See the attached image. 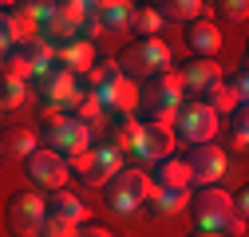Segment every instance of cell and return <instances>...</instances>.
<instances>
[{
    "label": "cell",
    "instance_id": "7402d4cb",
    "mask_svg": "<svg viewBox=\"0 0 249 237\" xmlns=\"http://www.w3.org/2000/svg\"><path fill=\"white\" fill-rule=\"evenodd\" d=\"M142 127H146V123H139L135 115H119V118H115V127H111V135H107V142L115 146V151H123V154H135V158H139Z\"/></svg>",
    "mask_w": 249,
    "mask_h": 237
},
{
    "label": "cell",
    "instance_id": "d6a6232c",
    "mask_svg": "<svg viewBox=\"0 0 249 237\" xmlns=\"http://www.w3.org/2000/svg\"><path fill=\"white\" fill-rule=\"evenodd\" d=\"M75 233H79V225H71V221H64V218H52V214H48L40 237H75Z\"/></svg>",
    "mask_w": 249,
    "mask_h": 237
},
{
    "label": "cell",
    "instance_id": "e575fe53",
    "mask_svg": "<svg viewBox=\"0 0 249 237\" xmlns=\"http://www.w3.org/2000/svg\"><path fill=\"white\" fill-rule=\"evenodd\" d=\"M233 91H237L241 103H249V71H237L233 75Z\"/></svg>",
    "mask_w": 249,
    "mask_h": 237
},
{
    "label": "cell",
    "instance_id": "484cf974",
    "mask_svg": "<svg viewBox=\"0 0 249 237\" xmlns=\"http://www.w3.org/2000/svg\"><path fill=\"white\" fill-rule=\"evenodd\" d=\"M182 205H190V194H186V190H162V186H154L150 198H146L150 218H170V214L182 210Z\"/></svg>",
    "mask_w": 249,
    "mask_h": 237
},
{
    "label": "cell",
    "instance_id": "52a82bcc",
    "mask_svg": "<svg viewBox=\"0 0 249 237\" xmlns=\"http://www.w3.org/2000/svg\"><path fill=\"white\" fill-rule=\"evenodd\" d=\"M52 68H55V44L44 36H32L20 48L4 51V75L12 79H44Z\"/></svg>",
    "mask_w": 249,
    "mask_h": 237
},
{
    "label": "cell",
    "instance_id": "2e32d148",
    "mask_svg": "<svg viewBox=\"0 0 249 237\" xmlns=\"http://www.w3.org/2000/svg\"><path fill=\"white\" fill-rule=\"evenodd\" d=\"M174 142H178L174 127L146 123V127H142V142H139V158H142V162H150V166H159V162L174 158Z\"/></svg>",
    "mask_w": 249,
    "mask_h": 237
},
{
    "label": "cell",
    "instance_id": "ac0fdd59",
    "mask_svg": "<svg viewBox=\"0 0 249 237\" xmlns=\"http://www.w3.org/2000/svg\"><path fill=\"white\" fill-rule=\"evenodd\" d=\"M40 151V135L28 131V127H8L4 138H0V154H4V162H28Z\"/></svg>",
    "mask_w": 249,
    "mask_h": 237
},
{
    "label": "cell",
    "instance_id": "ba28073f",
    "mask_svg": "<svg viewBox=\"0 0 249 237\" xmlns=\"http://www.w3.org/2000/svg\"><path fill=\"white\" fill-rule=\"evenodd\" d=\"M48 221V198H40L36 190H16L4 205V225L12 237H40Z\"/></svg>",
    "mask_w": 249,
    "mask_h": 237
},
{
    "label": "cell",
    "instance_id": "7a4b0ae2",
    "mask_svg": "<svg viewBox=\"0 0 249 237\" xmlns=\"http://www.w3.org/2000/svg\"><path fill=\"white\" fill-rule=\"evenodd\" d=\"M194 229L202 233H222V237H237L245 233V221L233 214V194L217 190V186H206L198 194H190V205H186Z\"/></svg>",
    "mask_w": 249,
    "mask_h": 237
},
{
    "label": "cell",
    "instance_id": "836d02e7",
    "mask_svg": "<svg viewBox=\"0 0 249 237\" xmlns=\"http://www.w3.org/2000/svg\"><path fill=\"white\" fill-rule=\"evenodd\" d=\"M233 214H237V218L249 225V182H245V186L233 194Z\"/></svg>",
    "mask_w": 249,
    "mask_h": 237
},
{
    "label": "cell",
    "instance_id": "8fae6325",
    "mask_svg": "<svg viewBox=\"0 0 249 237\" xmlns=\"http://www.w3.org/2000/svg\"><path fill=\"white\" fill-rule=\"evenodd\" d=\"M174 135H182L190 146L213 142V135H217V111L210 103H182V111L174 115Z\"/></svg>",
    "mask_w": 249,
    "mask_h": 237
},
{
    "label": "cell",
    "instance_id": "7c38bea8",
    "mask_svg": "<svg viewBox=\"0 0 249 237\" xmlns=\"http://www.w3.org/2000/svg\"><path fill=\"white\" fill-rule=\"evenodd\" d=\"M36 91H40V99L48 103V111H71L87 91H79V83H75V75L68 71V68H52L44 79H36Z\"/></svg>",
    "mask_w": 249,
    "mask_h": 237
},
{
    "label": "cell",
    "instance_id": "4fadbf2b",
    "mask_svg": "<svg viewBox=\"0 0 249 237\" xmlns=\"http://www.w3.org/2000/svg\"><path fill=\"white\" fill-rule=\"evenodd\" d=\"M186 166H190V182H198L202 190L206 186H217L230 170V158L217 142H202V146H190V154H186Z\"/></svg>",
    "mask_w": 249,
    "mask_h": 237
},
{
    "label": "cell",
    "instance_id": "74e56055",
    "mask_svg": "<svg viewBox=\"0 0 249 237\" xmlns=\"http://www.w3.org/2000/svg\"><path fill=\"white\" fill-rule=\"evenodd\" d=\"M241 71H249V51H245V55H241Z\"/></svg>",
    "mask_w": 249,
    "mask_h": 237
},
{
    "label": "cell",
    "instance_id": "d6986e66",
    "mask_svg": "<svg viewBox=\"0 0 249 237\" xmlns=\"http://www.w3.org/2000/svg\"><path fill=\"white\" fill-rule=\"evenodd\" d=\"M87 8L99 16L103 32H131V20H135V4H127V0H91Z\"/></svg>",
    "mask_w": 249,
    "mask_h": 237
},
{
    "label": "cell",
    "instance_id": "4dcf8cb0",
    "mask_svg": "<svg viewBox=\"0 0 249 237\" xmlns=\"http://www.w3.org/2000/svg\"><path fill=\"white\" fill-rule=\"evenodd\" d=\"M233 146L237 151H249V103H241L233 111Z\"/></svg>",
    "mask_w": 249,
    "mask_h": 237
},
{
    "label": "cell",
    "instance_id": "277c9868",
    "mask_svg": "<svg viewBox=\"0 0 249 237\" xmlns=\"http://www.w3.org/2000/svg\"><path fill=\"white\" fill-rule=\"evenodd\" d=\"M182 75L178 71H166L159 79H146L139 83V107L150 115V123L159 127H174V115L182 111Z\"/></svg>",
    "mask_w": 249,
    "mask_h": 237
},
{
    "label": "cell",
    "instance_id": "9a60e30c",
    "mask_svg": "<svg viewBox=\"0 0 249 237\" xmlns=\"http://www.w3.org/2000/svg\"><path fill=\"white\" fill-rule=\"evenodd\" d=\"M0 36H4V51H12L24 40L40 36V20L28 12L24 4H4V12H0Z\"/></svg>",
    "mask_w": 249,
    "mask_h": 237
},
{
    "label": "cell",
    "instance_id": "5b68a950",
    "mask_svg": "<svg viewBox=\"0 0 249 237\" xmlns=\"http://www.w3.org/2000/svg\"><path fill=\"white\" fill-rule=\"evenodd\" d=\"M150 190H154L150 174L139 170V166H127V170H119L111 182L103 186V202H107V210H111V214L127 218V214H135V210H146Z\"/></svg>",
    "mask_w": 249,
    "mask_h": 237
},
{
    "label": "cell",
    "instance_id": "cb8c5ba5",
    "mask_svg": "<svg viewBox=\"0 0 249 237\" xmlns=\"http://www.w3.org/2000/svg\"><path fill=\"white\" fill-rule=\"evenodd\" d=\"M48 214H52V218H64V221H71V225H87V205H83L71 190H55V194L48 198Z\"/></svg>",
    "mask_w": 249,
    "mask_h": 237
},
{
    "label": "cell",
    "instance_id": "d590c367",
    "mask_svg": "<svg viewBox=\"0 0 249 237\" xmlns=\"http://www.w3.org/2000/svg\"><path fill=\"white\" fill-rule=\"evenodd\" d=\"M75 237H111V229L107 225H99V221H87V225H79V233Z\"/></svg>",
    "mask_w": 249,
    "mask_h": 237
},
{
    "label": "cell",
    "instance_id": "8d00e7d4",
    "mask_svg": "<svg viewBox=\"0 0 249 237\" xmlns=\"http://www.w3.org/2000/svg\"><path fill=\"white\" fill-rule=\"evenodd\" d=\"M190 237H222V233H202V229H194Z\"/></svg>",
    "mask_w": 249,
    "mask_h": 237
},
{
    "label": "cell",
    "instance_id": "ffe728a7",
    "mask_svg": "<svg viewBox=\"0 0 249 237\" xmlns=\"http://www.w3.org/2000/svg\"><path fill=\"white\" fill-rule=\"evenodd\" d=\"M186 48L198 51V59H213V51L222 48V32H217L213 20H194L190 28H186Z\"/></svg>",
    "mask_w": 249,
    "mask_h": 237
},
{
    "label": "cell",
    "instance_id": "30bf717a",
    "mask_svg": "<svg viewBox=\"0 0 249 237\" xmlns=\"http://www.w3.org/2000/svg\"><path fill=\"white\" fill-rule=\"evenodd\" d=\"M83 24H87V4L83 0H55L48 8V16H44V24H40V36H52L59 44L83 40Z\"/></svg>",
    "mask_w": 249,
    "mask_h": 237
},
{
    "label": "cell",
    "instance_id": "e0dca14e",
    "mask_svg": "<svg viewBox=\"0 0 249 237\" xmlns=\"http://www.w3.org/2000/svg\"><path fill=\"white\" fill-rule=\"evenodd\" d=\"M55 64L68 68L71 75H79V71L91 75V68H95L99 59H95V48H91V40H68V44H55Z\"/></svg>",
    "mask_w": 249,
    "mask_h": 237
},
{
    "label": "cell",
    "instance_id": "d4e9b609",
    "mask_svg": "<svg viewBox=\"0 0 249 237\" xmlns=\"http://www.w3.org/2000/svg\"><path fill=\"white\" fill-rule=\"evenodd\" d=\"M202 0H159L154 4V12H159L162 20H170V24H186L190 28L194 20H202Z\"/></svg>",
    "mask_w": 249,
    "mask_h": 237
},
{
    "label": "cell",
    "instance_id": "1f68e13d",
    "mask_svg": "<svg viewBox=\"0 0 249 237\" xmlns=\"http://www.w3.org/2000/svg\"><path fill=\"white\" fill-rule=\"evenodd\" d=\"M213 8H217V16L230 20V24L249 20V0H222V4H213Z\"/></svg>",
    "mask_w": 249,
    "mask_h": 237
},
{
    "label": "cell",
    "instance_id": "5bb4252c",
    "mask_svg": "<svg viewBox=\"0 0 249 237\" xmlns=\"http://www.w3.org/2000/svg\"><path fill=\"white\" fill-rule=\"evenodd\" d=\"M24 174L32 178V186H44V190H64V182H68V174H71V166H68V158H59L55 151H48V146H40V151L24 162Z\"/></svg>",
    "mask_w": 249,
    "mask_h": 237
},
{
    "label": "cell",
    "instance_id": "8992f818",
    "mask_svg": "<svg viewBox=\"0 0 249 237\" xmlns=\"http://www.w3.org/2000/svg\"><path fill=\"white\" fill-rule=\"evenodd\" d=\"M119 68L127 79H159L170 71V48L162 40H131L119 51Z\"/></svg>",
    "mask_w": 249,
    "mask_h": 237
},
{
    "label": "cell",
    "instance_id": "44dd1931",
    "mask_svg": "<svg viewBox=\"0 0 249 237\" xmlns=\"http://www.w3.org/2000/svg\"><path fill=\"white\" fill-rule=\"evenodd\" d=\"M182 83L190 87V91H210L213 83H222V68H217V59H190V64H182L178 68Z\"/></svg>",
    "mask_w": 249,
    "mask_h": 237
},
{
    "label": "cell",
    "instance_id": "f546056e",
    "mask_svg": "<svg viewBox=\"0 0 249 237\" xmlns=\"http://www.w3.org/2000/svg\"><path fill=\"white\" fill-rule=\"evenodd\" d=\"M159 24H162V16L154 12V4H146V8H135L131 32H135L139 40H154V32H159Z\"/></svg>",
    "mask_w": 249,
    "mask_h": 237
},
{
    "label": "cell",
    "instance_id": "603a6c76",
    "mask_svg": "<svg viewBox=\"0 0 249 237\" xmlns=\"http://www.w3.org/2000/svg\"><path fill=\"white\" fill-rule=\"evenodd\" d=\"M150 182L162 190H186L190 186V166H186V158H166L150 170Z\"/></svg>",
    "mask_w": 249,
    "mask_h": 237
},
{
    "label": "cell",
    "instance_id": "f1b7e54d",
    "mask_svg": "<svg viewBox=\"0 0 249 237\" xmlns=\"http://www.w3.org/2000/svg\"><path fill=\"white\" fill-rule=\"evenodd\" d=\"M71 118H79V123H83L91 135H95V131L103 127V107H99L95 99H91V95H83V99L71 107Z\"/></svg>",
    "mask_w": 249,
    "mask_h": 237
},
{
    "label": "cell",
    "instance_id": "83f0119b",
    "mask_svg": "<svg viewBox=\"0 0 249 237\" xmlns=\"http://www.w3.org/2000/svg\"><path fill=\"white\" fill-rule=\"evenodd\" d=\"M28 103V79H12V75H0V107L16 111Z\"/></svg>",
    "mask_w": 249,
    "mask_h": 237
},
{
    "label": "cell",
    "instance_id": "4316f807",
    "mask_svg": "<svg viewBox=\"0 0 249 237\" xmlns=\"http://www.w3.org/2000/svg\"><path fill=\"white\" fill-rule=\"evenodd\" d=\"M202 103H210L217 115H233V111L241 107V99H237V91H233V83H213L210 91L202 95Z\"/></svg>",
    "mask_w": 249,
    "mask_h": 237
},
{
    "label": "cell",
    "instance_id": "6da1fadb",
    "mask_svg": "<svg viewBox=\"0 0 249 237\" xmlns=\"http://www.w3.org/2000/svg\"><path fill=\"white\" fill-rule=\"evenodd\" d=\"M87 95L103 111H119V115H135V107H139V87H135V79L123 75L119 59H99V64L91 68Z\"/></svg>",
    "mask_w": 249,
    "mask_h": 237
},
{
    "label": "cell",
    "instance_id": "3957f363",
    "mask_svg": "<svg viewBox=\"0 0 249 237\" xmlns=\"http://www.w3.org/2000/svg\"><path fill=\"white\" fill-rule=\"evenodd\" d=\"M95 135H91L79 118H71V115H59V111H44V123H40V142L48 146V151H55L59 158H68V162H75V158H83L91 146Z\"/></svg>",
    "mask_w": 249,
    "mask_h": 237
},
{
    "label": "cell",
    "instance_id": "9c48e42d",
    "mask_svg": "<svg viewBox=\"0 0 249 237\" xmlns=\"http://www.w3.org/2000/svg\"><path fill=\"white\" fill-rule=\"evenodd\" d=\"M123 158H127V154L115 151V146L103 138V142L91 146L83 158H75V162H68V166H71V174L79 178V182H87V186H107L119 170H127V166H123Z\"/></svg>",
    "mask_w": 249,
    "mask_h": 237
}]
</instances>
